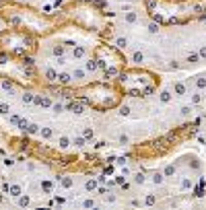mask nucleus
Returning a JSON list of instances; mask_svg holds the SVG:
<instances>
[{
	"mask_svg": "<svg viewBox=\"0 0 206 210\" xmlns=\"http://www.w3.org/2000/svg\"><path fill=\"white\" fill-rule=\"evenodd\" d=\"M144 6L159 25H179L200 19L206 13V0H144Z\"/></svg>",
	"mask_w": 206,
	"mask_h": 210,
	"instance_id": "1",
	"label": "nucleus"
},
{
	"mask_svg": "<svg viewBox=\"0 0 206 210\" xmlns=\"http://www.w3.org/2000/svg\"><path fill=\"white\" fill-rule=\"evenodd\" d=\"M0 14L10 29H21V31H29L33 35H46L52 31L54 21L41 14L39 10L21 4V2H13V0H0Z\"/></svg>",
	"mask_w": 206,
	"mask_h": 210,
	"instance_id": "2",
	"label": "nucleus"
},
{
	"mask_svg": "<svg viewBox=\"0 0 206 210\" xmlns=\"http://www.w3.org/2000/svg\"><path fill=\"white\" fill-rule=\"evenodd\" d=\"M74 97L78 101L87 103L89 107L97 109V111H111L117 109L124 101L122 91L116 87V82L107 81H93L82 85L81 89L74 91Z\"/></svg>",
	"mask_w": 206,
	"mask_h": 210,
	"instance_id": "3",
	"label": "nucleus"
},
{
	"mask_svg": "<svg viewBox=\"0 0 206 210\" xmlns=\"http://www.w3.org/2000/svg\"><path fill=\"white\" fill-rule=\"evenodd\" d=\"M113 82L122 91L124 97H146V95H153L159 89L161 76L153 70L134 66V68H124Z\"/></svg>",
	"mask_w": 206,
	"mask_h": 210,
	"instance_id": "4",
	"label": "nucleus"
},
{
	"mask_svg": "<svg viewBox=\"0 0 206 210\" xmlns=\"http://www.w3.org/2000/svg\"><path fill=\"white\" fill-rule=\"evenodd\" d=\"M62 17L68 23H74L76 27H82L93 33H103L107 29V19L103 10L91 0H74L66 4L62 8Z\"/></svg>",
	"mask_w": 206,
	"mask_h": 210,
	"instance_id": "5",
	"label": "nucleus"
},
{
	"mask_svg": "<svg viewBox=\"0 0 206 210\" xmlns=\"http://www.w3.org/2000/svg\"><path fill=\"white\" fill-rule=\"evenodd\" d=\"M0 50H4L13 58H25L37 50V35L8 27L0 33Z\"/></svg>",
	"mask_w": 206,
	"mask_h": 210,
	"instance_id": "6",
	"label": "nucleus"
},
{
	"mask_svg": "<svg viewBox=\"0 0 206 210\" xmlns=\"http://www.w3.org/2000/svg\"><path fill=\"white\" fill-rule=\"evenodd\" d=\"M95 60L99 70L107 81H116L120 72L126 68V58H124L122 50H117L116 46L109 43H99L95 48Z\"/></svg>",
	"mask_w": 206,
	"mask_h": 210,
	"instance_id": "7",
	"label": "nucleus"
},
{
	"mask_svg": "<svg viewBox=\"0 0 206 210\" xmlns=\"http://www.w3.org/2000/svg\"><path fill=\"white\" fill-rule=\"evenodd\" d=\"M85 54H87V50H85V46H72V58L74 60H82L85 58Z\"/></svg>",
	"mask_w": 206,
	"mask_h": 210,
	"instance_id": "8",
	"label": "nucleus"
},
{
	"mask_svg": "<svg viewBox=\"0 0 206 210\" xmlns=\"http://www.w3.org/2000/svg\"><path fill=\"white\" fill-rule=\"evenodd\" d=\"M43 78L48 82H56L58 81V72H56L54 68H46V70H43Z\"/></svg>",
	"mask_w": 206,
	"mask_h": 210,
	"instance_id": "9",
	"label": "nucleus"
},
{
	"mask_svg": "<svg viewBox=\"0 0 206 210\" xmlns=\"http://www.w3.org/2000/svg\"><path fill=\"white\" fill-rule=\"evenodd\" d=\"M70 74H72V81H85V78H87V70H82V68H74Z\"/></svg>",
	"mask_w": 206,
	"mask_h": 210,
	"instance_id": "10",
	"label": "nucleus"
},
{
	"mask_svg": "<svg viewBox=\"0 0 206 210\" xmlns=\"http://www.w3.org/2000/svg\"><path fill=\"white\" fill-rule=\"evenodd\" d=\"M66 48H68L66 43H58V46H54V48H52V54H54L56 58H60V56L66 54Z\"/></svg>",
	"mask_w": 206,
	"mask_h": 210,
	"instance_id": "11",
	"label": "nucleus"
},
{
	"mask_svg": "<svg viewBox=\"0 0 206 210\" xmlns=\"http://www.w3.org/2000/svg\"><path fill=\"white\" fill-rule=\"evenodd\" d=\"M58 82L60 85H70L72 82V74L70 72H58Z\"/></svg>",
	"mask_w": 206,
	"mask_h": 210,
	"instance_id": "12",
	"label": "nucleus"
},
{
	"mask_svg": "<svg viewBox=\"0 0 206 210\" xmlns=\"http://www.w3.org/2000/svg\"><path fill=\"white\" fill-rule=\"evenodd\" d=\"M130 62L134 64V66H140V64L144 62V54L142 52H134V54L130 56Z\"/></svg>",
	"mask_w": 206,
	"mask_h": 210,
	"instance_id": "13",
	"label": "nucleus"
},
{
	"mask_svg": "<svg viewBox=\"0 0 206 210\" xmlns=\"http://www.w3.org/2000/svg\"><path fill=\"white\" fill-rule=\"evenodd\" d=\"M39 134H41L43 140H50V138L54 136V130L50 128V126H43V128H39Z\"/></svg>",
	"mask_w": 206,
	"mask_h": 210,
	"instance_id": "14",
	"label": "nucleus"
},
{
	"mask_svg": "<svg viewBox=\"0 0 206 210\" xmlns=\"http://www.w3.org/2000/svg\"><path fill=\"white\" fill-rule=\"evenodd\" d=\"M85 70H87V72H97V70H99V66H97V60H95V58L87 60V66H85Z\"/></svg>",
	"mask_w": 206,
	"mask_h": 210,
	"instance_id": "15",
	"label": "nucleus"
},
{
	"mask_svg": "<svg viewBox=\"0 0 206 210\" xmlns=\"http://www.w3.org/2000/svg\"><path fill=\"white\" fill-rule=\"evenodd\" d=\"M113 46H116L117 50H126V48H128V39H126V37H116Z\"/></svg>",
	"mask_w": 206,
	"mask_h": 210,
	"instance_id": "16",
	"label": "nucleus"
},
{
	"mask_svg": "<svg viewBox=\"0 0 206 210\" xmlns=\"http://www.w3.org/2000/svg\"><path fill=\"white\" fill-rule=\"evenodd\" d=\"M97 183H99V181H97V177H93V179H89V181L85 183V190H87V192H95L97 190Z\"/></svg>",
	"mask_w": 206,
	"mask_h": 210,
	"instance_id": "17",
	"label": "nucleus"
},
{
	"mask_svg": "<svg viewBox=\"0 0 206 210\" xmlns=\"http://www.w3.org/2000/svg\"><path fill=\"white\" fill-rule=\"evenodd\" d=\"M173 93L175 95H185V85L184 82H175L173 85Z\"/></svg>",
	"mask_w": 206,
	"mask_h": 210,
	"instance_id": "18",
	"label": "nucleus"
},
{
	"mask_svg": "<svg viewBox=\"0 0 206 210\" xmlns=\"http://www.w3.org/2000/svg\"><path fill=\"white\" fill-rule=\"evenodd\" d=\"M171 91H161V95H159V99H161V103H169L171 101Z\"/></svg>",
	"mask_w": 206,
	"mask_h": 210,
	"instance_id": "19",
	"label": "nucleus"
},
{
	"mask_svg": "<svg viewBox=\"0 0 206 210\" xmlns=\"http://www.w3.org/2000/svg\"><path fill=\"white\" fill-rule=\"evenodd\" d=\"M25 132H27V134H37V132H39V126H37V124H33V122H29L27 128H25Z\"/></svg>",
	"mask_w": 206,
	"mask_h": 210,
	"instance_id": "20",
	"label": "nucleus"
},
{
	"mask_svg": "<svg viewBox=\"0 0 206 210\" xmlns=\"http://www.w3.org/2000/svg\"><path fill=\"white\" fill-rule=\"evenodd\" d=\"M41 190L46 192V194H52V190H54V185H52V181H48V179H43V181H41Z\"/></svg>",
	"mask_w": 206,
	"mask_h": 210,
	"instance_id": "21",
	"label": "nucleus"
},
{
	"mask_svg": "<svg viewBox=\"0 0 206 210\" xmlns=\"http://www.w3.org/2000/svg\"><path fill=\"white\" fill-rule=\"evenodd\" d=\"M17 204L25 208V206H29V204H31V200H29V196H23V194H21V196H19V200H17Z\"/></svg>",
	"mask_w": 206,
	"mask_h": 210,
	"instance_id": "22",
	"label": "nucleus"
},
{
	"mask_svg": "<svg viewBox=\"0 0 206 210\" xmlns=\"http://www.w3.org/2000/svg\"><path fill=\"white\" fill-rule=\"evenodd\" d=\"M70 144H72V140H70L68 136H62L60 138V149H68Z\"/></svg>",
	"mask_w": 206,
	"mask_h": 210,
	"instance_id": "23",
	"label": "nucleus"
},
{
	"mask_svg": "<svg viewBox=\"0 0 206 210\" xmlns=\"http://www.w3.org/2000/svg\"><path fill=\"white\" fill-rule=\"evenodd\" d=\"M124 19H126V23H136V13H134V10H132V13H126L124 14Z\"/></svg>",
	"mask_w": 206,
	"mask_h": 210,
	"instance_id": "24",
	"label": "nucleus"
},
{
	"mask_svg": "<svg viewBox=\"0 0 206 210\" xmlns=\"http://www.w3.org/2000/svg\"><path fill=\"white\" fill-rule=\"evenodd\" d=\"M8 194H10L13 198H19V196H21V188H19V185H10V190H8Z\"/></svg>",
	"mask_w": 206,
	"mask_h": 210,
	"instance_id": "25",
	"label": "nucleus"
},
{
	"mask_svg": "<svg viewBox=\"0 0 206 210\" xmlns=\"http://www.w3.org/2000/svg\"><path fill=\"white\" fill-rule=\"evenodd\" d=\"M62 188H72V177H60Z\"/></svg>",
	"mask_w": 206,
	"mask_h": 210,
	"instance_id": "26",
	"label": "nucleus"
},
{
	"mask_svg": "<svg viewBox=\"0 0 206 210\" xmlns=\"http://www.w3.org/2000/svg\"><path fill=\"white\" fill-rule=\"evenodd\" d=\"M149 33H159V23H157V21L149 23Z\"/></svg>",
	"mask_w": 206,
	"mask_h": 210,
	"instance_id": "27",
	"label": "nucleus"
},
{
	"mask_svg": "<svg viewBox=\"0 0 206 210\" xmlns=\"http://www.w3.org/2000/svg\"><path fill=\"white\" fill-rule=\"evenodd\" d=\"M190 115H192V107H190V105L181 107V117H190Z\"/></svg>",
	"mask_w": 206,
	"mask_h": 210,
	"instance_id": "28",
	"label": "nucleus"
},
{
	"mask_svg": "<svg viewBox=\"0 0 206 210\" xmlns=\"http://www.w3.org/2000/svg\"><path fill=\"white\" fill-rule=\"evenodd\" d=\"M33 93H23V103H33Z\"/></svg>",
	"mask_w": 206,
	"mask_h": 210,
	"instance_id": "29",
	"label": "nucleus"
},
{
	"mask_svg": "<svg viewBox=\"0 0 206 210\" xmlns=\"http://www.w3.org/2000/svg\"><path fill=\"white\" fill-rule=\"evenodd\" d=\"M82 138H85V140L93 138V130H91V128H85V130H82Z\"/></svg>",
	"mask_w": 206,
	"mask_h": 210,
	"instance_id": "30",
	"label": "nucleus"
},
{
	"mask_svg": "<svg viewBox=\"0 0 206 210\" xmlns=\"http://www.w3.org/2000/svg\"><path fill=\"white\" fill-rule=\"evenodd\" d=\"M196 87H198V89H206V78H196Z\"/></svg>",
	"mask_w": 206,
	"mask_h": 210,
	"instance_id": "31",
	"label": "nucleus"
},
{
	"mask_svg": "<svg viewBox=\"0 0 206 210\" xmlns=\"http://www.w3.org/2000/svg\"><path fill=\"white\" fill-rule=\"evenodd\" d=\"M82 206H85V208H93L95 202H93V200H82Z\"/></svg>",
	"mask_w": 206,
	"mask_h": 210,
	"instance_id": "32",
	"label": "nucleus"
},
{
	"mask_svg": "<svg viewBox=\"0 0 206 210\" xmlns=\"http://www.w3.org/2000/svg\"><path fill=\"white\" fill-rule=\"evenodd\" d=\"M0 113H2V115L8 113V105H6V103H0Z\"/></svg>",
	"mask_w": 206,
	"mask_h": 210,
	"instance_id": "33",
	"label": "nucleus"
},
{
	"mask_svg": "<svg viewBox=\"0 0 206 210\" xmlns=\"http://www.w3.org/2000/svg\"><path fill=\"white\" fill-rule=\"evenodd\" d=\"M198 58H204L206 60V46H202V48L198 50Z\"/></svg>",
	"mask_w": 206,
	"mask_h": 210,
	"instance_id": "34",
	"label": "nucleus"
},
{
	"mask_svg": "<svg viewBox=\"0 0 206 210\" xmlns=\"http://www.w3.org/2000/svg\"><path fill=\"white\" fill-rule=\"evenodd\" d=\"M85 142H87V140H85L82 136H81V138H74V144H76V146H85Z\"/></svg>",
	"mask_w": 206,
	"mask_h": 210,
	"instance_id": "35",
	"label": "nucleus"
},
{
	"mask_svg": "<svg viewBox=\"0 0 206 210\" xmlns=\"http://www.w3.org/2000/svg\"><path fill=\"white\" fill-rule=\"evenodd\" d=\"M144 202H146V206H153V204H155V196H146Z\"/></svg>",
	"mask_w": 206,
	"mask_h": 210,
	"instance_id": "36",
	"label": "nucleus"
},
{
	"mask_svg": "<svg viewBox=\"0 0 206 210\" xmlns=\"http://www.w3.org/2000/svg\"><path fill=\"white\" fill-rule=\"evenodd\" d=\"M190 185H192L190 179H184V181H181V190H190Z\"/></svg>",
	"mask_w": 206,
	"mask_h": 210,
	"instance_id": "37",
	"label": "nucleus"
},
{
	"mask_svg": "<svg viewBox=\"0 0 206 210\" xmlns=\"http://www.w3.org/2000/svg\"><path fill=\"white\" fill-rule=\"evenodd\" d=\"M120 113H122V115H128V113H130V109L126 107V105H120Z\"/></svg>",
	"mask_w": 206,
	"mask_h": 210,
	"instance_id": "38",
	"label": "nucleus"
},
{
	"mask_svg": "<svg viewBox=\"0 0 206 210\" xmlns=\"http://www.w3.org/2000/svg\"><path fill=\"white\" fill-rule=\"evenodd\" d=\"M202 101V95H200V93H196V95L192 97V103H200Z\"/></svg>",
	"mask_w": 206,
	"mask_h": 210,
	"instance_id": "39",
	"label": "nucleus"
},
{
	"mask_svg": "<svg viewBox=\"0 0 206 210\" xmlns=\"http://www.w3.org/2000/svg\"><path fill=\"white\" fill-rule=\"evenodd\" d=\"M153 181H155V183H161V181H163V175H161V173H157V175H155V179H153Z\"/></svg>",
	"mask_w": 206,
	"mask_h": 210,
	"instance_id": "40",
	"label": "nucleus"
},
{
	"mask_svg": "<svg viewBox=\"0 0 206 210\" xmlns=\"http://www.w3.org/2000/svg\"><path fill=\"white\" fill-rule=\"evenodd\" d=\"M134 179H136V183H142V181H144V175H142V173H138Z\"/></svg>",
	"mask_w": 206,
	"mask_h": 210,
	"instance_id": "41",
	"label": "nucleus"
},
{
	"mask_svg": "<svg viewBox=\"0 0 206 210\" xmlns=\"http://www.w3.org/2000/svg\"><path fill=\"white\" fill-rule=\"evenodd\" d=\"M54 109H56V113H60L62 109H64V105H62V103H58V105H54Z\"/></svg>",
	"mask_w": 206,
	"mask_h": 210,
	"instance_id": "42",
	"label": "nucleus"
},
{
	"mask_svg": "<svg viewBox=\"0 0 206 210\" xmlns=\"http://www.w3.org/2000/svg\"><path fill=\"white\" fill-rule=\"evenodd\" d=\"M8 190H10V185H8V183H2V192H4V194H8Z\"/></svg>",
	"mask_w": 206,
	"mask_h": 210,
	"instance_id": "43",
	"label": "nucleus"
},
{
	"mask_svg": "<svg viewBox=\"0 0 206 210\" xmlns=\"http://www.w3.org/2000/svg\"><path fill=\"white\" fill-rule=\"evenodd\" d=\"M93 2H95V4H97V6H99V8H101L103 4H105V0H93Z\"/></svg>",
	"mask_w": 206,
	"mask_h": 210,
	"instance_id": "44",
	"label": "nucleus"
},
{
	"mask_svg": "<svg viewBox=\"0 0 206 210\" xmlns=\"http://www.w3.org/2000/svg\"><path fill=\"white\" fill-rule=\"evenodd\" d=\"M21 2H23V4H25V2H29V0H21Z\"/></svg>",
	"mask_w": 206,
	"mask_h": 210,
	"instance_id": "45",
	"label": "nucleus"
},
{
	"mask_svg": "<svg viewBox=\"0 0 206 210\" xmlns=\"http://www.w3.org/2000/svg\"><path fill=\"white\" fill-rule=\"evenodd\" d=\"M128 2H134V0H128Z\"/></svg>",
	"mask_w": 206,
	"mask_h": 210,
	"instance_id": "46",
	"label": "nucleus"
}]
</instances>
